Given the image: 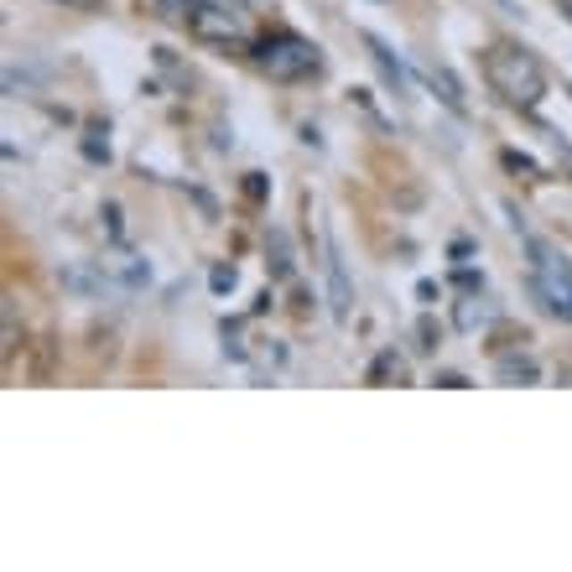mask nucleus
Listing matches in <instances>:
<instances>
[{
  "label": "nucleus",
  "instance_id": "nucleus-1",
  "mask_svg": "<svg viewBox=\"0 0 572 572\" xmlns=\"http://www.w3.org/2000/svg\"><path fill=\"white\" fill-rule=\"evenodd\" d=\"M484 73H489V84H494V94L505 99V104H515V110H536L546 94V68L526 47H489V58H484Z\"/></svg>",
  "mask_w": 572,
  "mask_h": 572
},
{
  "label": "nucleus",
  "instance_id": "nucleus-2",
  "mask_svg": "<svg viewBox=\"0 0 572 572\" xmlns=\"http://www.w3.org/2000/svg\"><path fill=\"white\" fill-rule=\"evenodd\" d=\"M255 68L271 73L276 84H297V79H312V73L323 68V58H318V47H312L307 37L276 31L266 42H255Z\"/></svg>",
  "mask_w": 572,
  "mask_h": 572
},
{
  "label": "nucleus",
  "instance_id": "nucleus-3",
  "mask_svg": "<svg viewBox=\"0 0 572 572\" xmlns=\"http://www.w3.org/2000/svg\"><path fill=\"white\" fill-rule=\"evenodd\" d=\"M526 250H531V292L542 297V307L551 318L572 323V266L542 240H526Z\"/></svg>",
  "mask_w": 572,
  "mask_h": 572
},
{
  "label": "nucleus",
  "instance_id": "nucleus-4",
  "mask_svg": "<svg viewBox=\"0 0 572 572\" xmlns=\"http://www.w3.org/2000/svg\"><path fill=\"white\" fill-rule=\"evenodd\" d=\"M187 27L198 31L203 42H219V47H245L250 42L245 11L235 0H193V21Z\"/></svg>",
  "mask_w": 572,
  "mask_h": 572
},
{
  "label": "nucleus",
  "instance_id": "nucleus-5",
  "mask_svg": "<svg viewBox=\"0 0 572 572\" xmlns=\"http://www.w3.org/2000/svg\"><path fill=\"white\" fill-rule=\"evenodd\" d=\"M422 79H427V89L437 94L452 115H468V94H463V84H458V73H452L448 62H427Z\"/></svg>",
  "mask_w": 572,
  "mask_h": 572
},
{
  "label": "nucleus",
  "instance_id": "nucleus-6",
  "mask_svg": "<svg viewBox=\"0 0 572 572\" xmlns=\"http://www.w3.org/2000/svg\"><path fill=\"white\" fill-rule=\"evenodd\" d=\"M364 47H369V58H375V68L385 73V84H391L395 94H411V73L401 68V58H395V53L385 47V42H380V37H375V31H364Z\"/></svg>",
  "mask_w": 572,
  "mask_h": 572
},
{
  "label": "nucleus",
  "instance_id": "nucleus-7",
  "mask_svg": "<svg viewBox=\"0 0 572 572\" xmlns=\"http://www.w3.org/2000/svg\"><path fill=\"white\" fill-rule=\"evenodd\" d=\"M323 271H328V297H333V318H349V276H344V261H338V245L328 240V261H323Z\"/></svg>",
  "mask_w": 572,
  "mask_h": 572
},
{
  "label": "nucleus",
  "instance_id": "nucleus-8",
  "mask_svg": "<svg viewBox=\"0 0 572 572\" xmlns=\"http://www.w3.org/2000/svg\"><path fill=\"white\" fill-rule=\"evenodd\" d=\"M494 375H500L505 385H536V380H542L536 360H520V354H505V360L494 364Z\"/></svg>",
  "mask_w": 572,
  "mask_h": 572
},
{
  "label": "nucleus",
  "instance_id": "nucleus-9",
  "mask_svg": "<svg viewBox=\"0 0 572 572\" xmlns=\"http://www.w3.org/2000/svg\"><path fill=\"white\" fill-rule=\"evenodd\" d=\"M489 318H494V307H489V302H484V297H463V302H458V307H452V323H458V328H463V333L484 328Z\"/></svg>",
  "mask_w": 572,
  "mask_h": 572
},
{
  "label": "nucleus",
  "instance_id": "nucleus-10",
  "mask_svg": "<svg viewBox=\"0 0 572 572\" xmlns=\"http://www.w3.org/2000/svg\"><path fill=\"white\" fill-rule=\"evenodd\" d=\"M401 375H406V360H401V354H391V349L369 364V385H385V380H401Z\"/></svg>",
  "mask_w": 572,
  "mask_h": 572
},
{
  "label": "nucleus",
  "instance_id": "nucleus-11",
  "mask_svg": "<svg viewBox=\"0 0 572 572\" xmlns=\"http://www.w3.org/2000/svg\"><path fill=\"white\" fill-rule=\"evenodd\" d=\"M271 266H276V276H292V245H286V235H281V229H276L271 235Z\"/></svg>",
  "mask_w": 572,
  "mask_h": 572
},
{
  "label": "nucleus",
  "instance_id": "nucleus-12",
  "mask_svg": "<svg viewBox=\"0 0 572 572\" xmlns=\"http://www.w3.org/2000/svg\"><path fill=\"white\" fill-rule=\"evenodd\" d=\"M156 5H162V16H167V21H178V27L193 21V0H156Z\"/></svg>",
  "mask_w": 572,
  "mask_h": 572
},
{
  "label": "nucleus",
  "instance_id": "nucleus-13",
  "mask_svg": "<svg viewBox=\"0 0 572 572\" xmlns=\"http://www.w3.org/2000/svg\"><path fill=\"white\" fill-rule=\"evenodd\" d=\"M235 281H240L235 266H213V271H209V286L219 292V297H224V292H235Z\"/></svg>",
  "mask_w": 572,
  "mask_h": 572
},
{
  "label": "nucleus",
  "instance_id": "nucleus-14",
  "mask_svg": "<svg viewBox=\"0 0 572 572\" xmlns=\"http://www.w3.org/2000/svg\"><path fill=\"white\" fill-rule=\"evenodd\" d=\"M417 338H422V349H437V344H443V328H432V323L422 318V328H417Z\"/></svg>",
  "mask_w": 572,
  "mask_h": 572
},
{
  "label": "nucleus",
  "instance_id": "nucleus-15",
  "mask_svg": "<svg viewBox=\"0 0 572 572\" xmlns=\"http://www.w3.org/2000/svg\"><path fill=\"white\" fill-rule=\"evenodd\" d=\"M505 167H510V172H526V178H536V167H531L526 156H515V151H505Z\"/></svg>",
  "mask_w": 572,
  "mask_h": 572
},
{
  "label": "nucleus",
  "instance_id": "nucleus-16",
  "mask_svg": "<svg viewBox=\"0 0 572 572\" xmlns=\"http://www.w3.org/2000/svg\"><path fill=\"white\" fill-rule=\"evenodd\" d=\"M53 5H62V11H99L104 0H53Z\"/></svg>",
  "mask_w": 572,
  "mask_h": 572
},
{
  "label": "nucleus",
  "instance_id": "nucleus-17",
  "mask_svg": "<svg viewBox=\"0 0 572 572\" xmlns=\"http://www.w3.org/2000/svg\"><path fill=\"white\" fill-rule=\"evenodd\" d=\"M432 385H448V391H463V385H468V380H463V375H437V380H432Z\"/></svg>",
  "mask_w": 572,
  "mask_h": 572
},
{
  "label": "nucleus",
  "instance_id": "nucleus-18",
  "mask_svg": "<svg viewBox=\"0 0 572 572\" xmlns=\"http://www.w3.org/2000/svg\"><path fill=\"white\" fill-rule=\"evenodd\" d=\"M494 5H500L505 16H520V5H515V0H494Z\"/></svg>",
  "mask_w": 572,
  "mask_h": 572
},
{
  "label": "nucleus",
  "instance_id": "nucleus-19",
  "mask_svg": "<svg viewBox=\"0 0 572 572\" xmlns=\"http://www.w3.org/2000/svg\"><path fill=\"white\" fill-rule=\"evenodd\" d=\"M557 11H562V16L572 21V0H557Z\"/></svg>",
  "mask_w": 572,
  "mask_h": 572
},
{
  "label": "nucleus",
  "instance_id": "nucleus-20",
  "mask_svg": "<svg viewBox=\"0 0 572 572\" xmlns=\"http://www.w3.org/2000/svg\"><path fill=\"white\" fill-rule=\"evenodd\" d=\"M568 94H572V89H568Z\"/></svg>",
  "mask_w": 572,
  "mask_h": 572
}]
</instances>
